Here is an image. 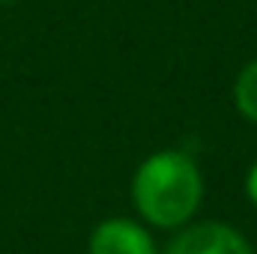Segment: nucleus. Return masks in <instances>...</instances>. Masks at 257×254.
I'll use <instances>...</instances> for the list:
<instances>
[{"mask_svg": "<svg viewBox=\"0 0 257 254\" xmlns=\"http://www.w3.org/2000/svg\"><path fill=\"white\" fill-rule=\"evenodd\" d=\"M203 200V174L189 153H150L132 177V206L147 227L180 230L194 218Z\"/></svg>", "mask_w": 257, "mask_h": 254, "instance_id": "f257e3e1", "label": "nucleus"}, {"mask_svg": "<svg viewBox=\"0 0 257 254\" xmlns=\"http://www.w3.org/2000/svg\"><path fill=\"white\" fill-rule=\"evenodd\" d=\"M165 254H254L242 230L227 221H197L180 227Z\"/></svg>", "mask_w": 257, "mask_h": 254, "instance_id": "f03ea898", "label": "nucleus"}, {"mask_svg": "<svg viewBox=\"0 0 257 254\" xmlns=\"http://www.w3.org/2000/svg\"><path fill=\"white\" fill-rule=\"evenodd\" d=\"M90 254H162L153 233L147 230L144 221L126 218V215H114L105 218L93 227L90 233Z\"/></svg>", "mask_w": 257, "mask_h": 254, "instance_id": "7ed1b4c3", "label": "nucleus"}, {"mask_svg": "<svg viewBox=\"0 0 257 254\" xmlns=\"http://www.w3.org/2000/svg\"><path fill=\"white\" fill-rule=\"evenodd\" d=\"M233 105L242 120L257 126V57L242 66L233 81Z\"/></svg>", "mask_w": 257, "mask_h": 254, "instance_id": "20e7f679", "label": "nucleus"}, {"mask_svg": "<svg viewBox=\"0 0 257 254\" xmlns=\"http://www.w3.org/2000/svg\"><path fill=\"white\" fill-rule=\"evenodd\" d=\"M245 197L257 206V162L248 168V174H245Z\"/></svg>", "mask_w": 257, "mask_h": 254, "instance_id": "39448f33", "label": "nucleus"}, {"mask_svg": "<svg viewBox=\"0 0 257 254\" xmlns=\"http://www.w3.org/2000/svg\"><path fill=\"white\" fill-rule=\"evenodd\" d=\"M0 3H9V0H0Z\"/></svg>", "mask_w": 257, "mask_h": 254, "instance_id": "423d86ee", "label": "nucleus"}]
</instances>
